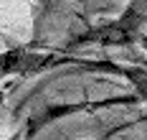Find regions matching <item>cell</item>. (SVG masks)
Listing matches in <instances>:
<instances>
[{"label":"cell","mask_w":147,"mask_h":140,"mask_svg":"<svg viewBox=\"0 0 147 140\" xmlns=\"http://www.w3.org/2000/svg\"><path fill=\"white\" fill-rule=\"evenodd\" d=\"M66 66H81L84 74H117L127 77L134 84L137 94L145 97V66H127L112 59H86V56H66L63 51H41L36 43H23L0 51V79L3 77H38L53 74Z\"/></svg>","instance_id":"cell-1"},{"label":"cell","mask_w":147,"mask_h":140,"mask_svg":"<svg viewBox=\"0 0 147 140\" xmlns=\"http://www.w3.org/2000/svg\"><path fill=\"white\" fill-rule=\"evenodd\" d=\"M145 23H147V0H129L127 8L114 20L89 26L81 33H74L63 46H59V51L69 54V51L86 46H96V48L145 46Z\"/></svg>","instance_id":"cell-2"},{"label":"cell","mask_w":147,"mask_h":140,"mask_svg":"<svg viewBox=\"0 0 147 140\" xmlns=\"http://www.w3.org/2000/svg\"><path fill=\"white\" fill-rule=\"evenodd\" d=\"M122 105H145L142 94H122V97H102V99H79V102H46L38 109H33L26 122H23V140H33L41 135L48 125L59 122L63 117H76L86 112H99L109 107H122Z\"/></svg>","instance_id":"cell-3"},{"label":"cell","mask_w":147,"mask_h":140,"mask_svg":"<svg viewBox=\"0 0 147 140\" xmlns=\"http://www.w3.org/2000/svg\"><path fill=\"white\" fill-rule=\"evenodd\" d=\"M63 0H30V13H33V43L38 46L46 38V33L56 26L61 16Z\"/></svg>","instance_id":"cell-4"},{"label":"cell","mask_w":147,"mask_h":140,"mask_svg":"<svg viewBox=\"0 0 147 140\" xmlns=\"http://www.w3.org/2000/svg\"><path fill=\"white\" fill-rule=\"evenodd\" d=\"M145 122V115H140V117H132V120H124V122H117L114 127H109L107 133H102V135H96V138L91 140H112V138H119L122 133H127V130H132V127H137V125Z\"/></svg>","instance_id":"cell-5"},{"label":"cell","mask_w":147,"mask_h":140,"mask_svg":"<svg viewBox=\"0 0 147 140\" xmlns=\"http://www.w3.org/2000/svg\"><path fill=\"white\" fill-rule=\"evenodd\" d=\"M8 140H23V125H18V127L13 130V135H10Z\"/></svg>","instance_id":"cell-6"}]
</instances>
